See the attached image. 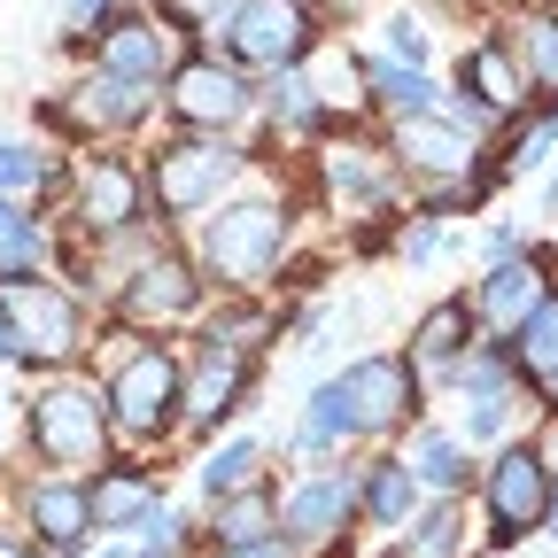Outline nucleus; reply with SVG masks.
Masks as SVG:
<instances>
[{
    "instance_id": "nucleus-1",
    "label": "nucleus",
    "mask_w": 558,
    "mask_h": 558,
    "mask_svg": "<svg viewBox=\"0 0 558 558\" xmlns=\"http://www.w3.org/2000/svg\"><path fill=\"white\" fill-rule=\"evenodd\" d=\"M202 271L218 279L226 295H256L264 279L279 271V256H288V209L248 194V202H226L218 218H202V241H194Z\"/></svg>"
},
{
    "instance_id": "nucleus-2",
    "label": "nucleus",
    "mask_w": 558,
    "mask_h": 558,
    "mask_svg": "<svg viewBox=\"0 0 558 558\" xmlns=\"http://www.w3.org/2000/svg\"><path fill=\"white\" fill-rule=\"evenodd\" d=\"M241 163L248 156L226 132H194V140H163L140 171H148V202L163 218H202V209H218V194L241 179Z\"/></svg>"
},
{
    "instance_id": "nucleus-3",
    "label": "nucleus",
    "mask_w": 558,
    "mask_h": 558,
    "mask_svg": "<svg viewBox=\"0 0 558 558\" xmlns=\"http://www.w3.org/2000/svg\"><path fill=\"white\" fill-rule=\"evenodd\" d=\"M24 435H32V450H39L47 465L86 473V465H101V450H109V403H101L94 388H78V380H54V388L32 396Z\"/></svg>"
},
{
    "instance_id": "nucleus-4",
    "label": "nucleus",
    "mask_w": 558,
    "mask_h": 558,
    "mask_svg": "<svg viewBox=\"0 0 558 558\" xmlns=\"http://www.w3.org/2000/svg\"><path fill=\"white\" fill-rule=\"evenodd\" d=\"M109 403V427L132 435V442H163L179 418H186V373L171 349H140V357H124V373L101 388Z\"/></svg>"
},
{
    "instance_id": "nucleus-5",
    "label": "nucleus",
    "mask_w": 558,
    "mask_h": 558,
    "mask_svg": "<svg viewBox=\"0 0 558 558\" xmlns=\"http://www.w3.org/2000/svg\"><path fill=\"white\" fill-rule=\"evenodd\" d=\"M218 32H226V54L241 70H271V78H279V70H303L311 47H318L303 0H241Z\"/></svg>"
},
{
    "instance_id": "nucleus-6",
    "label": "nucleus",
    "mask_w": 558,
    "mask_h": 558,
    "mask_svg": "<svg viewBox=\"0 0 558 558\" xmlns=\"http://www.w3.org/2000/svg\"><path fill=\"white\" fill-rule=\"evenodd\" d=\"M0 303H9V318H16L24 365H70L78 357L86 318H78V303H70L62 288H47V279H32V271H9L0 279Z\"/></svg>"
},
{
    "instance_id": "nucleus-7",
    "label": "nucleus",
    "mask_w": 558,
    "mask_h": 558,
    "mask_svg": "<svg viewBox=\"0 0 558 558\" xmlns=\"http://www.w3.org/2000/svg\"><path fill=\"white\" fill-rule=\"evenodd\" d=\"M163 101H171V117H179L186 132H233V124L256 109L241 62H218V54H186L171 78H163Z\"/></svg>"
},
{
    "instance_id": "nucleus-8",
    "label": "nucleus",
    "mask_w": 558,
    "mask_h": 558,
    "mask_svg": "<svg viewBox=\"0 0 558 558\" xmlns=\"http://www.w3.org/2000/svg\"><path fill=\"white\" fill-rule=\"evenodd\" d=\"M550 465H543V450H527V442H512L497 465H488V543H520L527 527H543V512H550Z\"/></svg>"
},
{
    "instance_id": "nucleus-9",
    "label": "nucleus",
    "mask_w": 558,
    "mask_h": 558,
    "mask_svg": "<svg viewBox=\"0 0 558 558\" xmlns=\"http://www.w3.org/2000/svg\"><path fill=\"white\" fill-rule=\"evenodd\" d=\"M171 39H179L171 16L132 9V16H109V24L94 32V62L109 70V78H124V86H156V78H171V70H179Z\"/></svg>"
},
{
    "instance_id": "nucleus-10",
    "label": "nucleus",
    "mask_w": 558,
    "mask_h": 558,
    "mask_svg": "<svg viewBox=\"0 0 558 558\" xmlns=\"http://www.w3.org/2000/svg\"><path fill=\"white\" fill-rule=\"evenodd\" d=\"M148 86H124V78H109V70L94 62V78H78V86H62L54 101H47V117L62 124V132H78V140H109V132H132L140 117H148Z\"/></svg>"
},
{
    "instance_id": "nucleus-11",
    "label": "nucleus",
    "mask_w": 558,
    "mask_h": 558,
    "mask_svg": "<svg viewBox=\"0 0 558 558\" xmlns=\"http://www.w3.org/2000/svg\"><path fill=\"white\" fill-rule=\"evenodd\" d=\"M333 388H341L349 418H357V442L403 427V411H411V365L403 357H357V365L333 373Z\"/></svg>"
},
{
    "instance_id": "nucleus-12",
    "label": "nucleus",
    "mask_w": 558,
    "mask_h": 558,
    "mask_svg": "<svg viewBox=\"0 0 558 558\" xmlns=\"http://www.w3.org/2000/svg\"><path fill=\"white\" fill-rule=\"evenodd\" d=\"M248 373H256V349H233V341H209L202 333V365L186 380V427L194 435H218V418H233L241 396H248Z\"/></svg>"
},
{
    "instance_id": "nucleus-13",
    "label": "nucleus",
    "mask_w": 558,
    "mask_h": 558,
    "mask_svg": "<svg viewBox=\"0 0 558 558\" xmlns=\"http://www.w3.org/2000/svg\"><path fill=\"white\" fill-rule=\"evenodd\" d=\"M388 148H396V163L427 171V179H465V171H473V132L450 124L442 109L396 117V124H388Z\"/></svg>"
},
{
    "instance_id": "nucleus-14",
    "label": "nucleus",
    "mask_w": 558,
    "mask_h": 558,
    "mask_svg": "<svg viewBox=\"0 0 558 558\" xmlns=\"http://www.w3.org/2000/svg\"><path fill=\"white\" fill-rule=\"evenodd\" d=\"M349 520H357V481H341V473L295 481L279 497V535L288 543H333V535H349Z\"/></svg>"
},
{
    "instance_id": "nucleus-15",
    "label": "nucleus",
    "mask_w": 558,
    "mask_h": 558,
    "mask_svg": "<svg viewBox=\"0 0 558 558\" xmlns=\"http://www.w3.org/2000/svg\"><path fill=\"white\" fill-rule=\"evenodd\" d=\"M194 303H202V279H194V264H179V256H148V264L124 279V295H117L124 326H171V318H186Z\"/></svg>"
},
{
    "instance_id": "nucleus-16",
    "label": "nucleus",
    "mask_w": 558,
    "mask_h": 558,
    "mask_svg": "<svg viewBox=\"0 0 558 558\" xmlns=\"http://www.w3.org/2000/svg\"><path fill=\"white\" fill-rule=\"evenodd\" d=\"M140 218H148V171L101 156V163L78 179V226H86V233H132Z\"/></svg>"
},
{
    "instance_id": "nucleus-17",
    "label": "nucleus",
    "mask_w": 558,
    "mask_h": 558,
    "mask_svg": "<svg viewBox=\"0 0 558 558\" xmlns=\"http://www.w3.org/2000/svg\"><path fill=\"white\" fill-rule=\"evenodd\" d=\"M473 326H481V318H473V303H465V295L435 303L427 318L411 326V349H403L411 380H418V373H427V380H435V373H442V380H458V365L473 357Z\"/></svg>"
},
{
    "instance_id": "nucleus-18",
    "label": "nucleus",
    "mask_w": 558,
    "mask_h": 558,
    "mask_svg": "<svg viewBox=\"0 0 558 558\" xmlns=\"http://www.w3.org/2000/svg\"><path fill=\"white\" fill-rule=\"evenodd\" d=\"M24 520L39 527V550H54V558L86 550V535H94V505H86V481L54 473V481L24 488Z\"/></svg>"
},
{
    "instance_id": "nucleus-19",
    "label": "nucleus",
    "mask_w": 558,
    "mask_h": 558,
    "mask_svg": "<svg viewBox=\"0 0 558 558\" xmlns=\"http://www.w3.org/2000/svg\"><path fill=\"white\" fill-rule=\"evenodd\" d=\"M543 279H550V256H497L488 279L473 288V318H488L497 333H512L535 303H543Z\"/></svg>"
},
{
    "instance_id": "nucleus-20",
    "label": "nucleus",
    "mask_w": 558,
    "mask_h": 558,
    "mask_svg": "<svg viewBox=\"0 0 558 558\" xmlns=\"http://www.w3.org/2000/svg\"><path fill=\"white\" fill-rule=\"evenodd\" d=\"M86 505H94V527L132 535L140 520H148V512L163 505V488H156V473H148V465H94Z\"/></svg>"
},
{
    "instance_id": "nucleus-21",
    "label": "nucleus",
    "mask_w": 558,
    "mask_h": 558,
    "mask_svg": "<svg viewBox=\"0 0 558 558\" xmlns=\"http://www.w3.org/2000/svg\"><path fill=\"white\" fill-rule=\"evenodd\" d=\"M505 54H512V70H520V86L558 94V16H550V9L512 16V24H505Z\"/></svg>"
},
{
    "instance_id": "nucleus-22",
    "label": "nucleus",
    "mask_w": 558,
    "mask_h": 558,
    "mask_svg": "<svg viewBox=\"0 0 558 558\" xmlns=\"http://www.w3.org/2000/svg\"><path fill=\"white\" fill-rule=\"evenodd\" d=\"M458 94H473V101H488V109H520V70H512V54H505V39H481V47H465L458 54Z\"/></svg>"
},
{
    "instance_id": "nucleus-23",
    "label": "nucleus",
    "mask_w": 558,
    "mask_h": 558,
    "mask_svg": "<svg viewBox=\"0 0 558 558\" xmlns=\"http://www.w3.org/2000/svg\"><path fill=\"white\" fill-rule=\"evenodd\" d=\"M357 512H365L373 527H403V520L418 512V473H411L403 458H373L365 481H357Z\"/></svg>"
},
{
    "instance_id": "nucleus-24",
    "label": "nucleus",
    "mask_w": 558,
    "mask_h": 558,
    "mask_svg": "<svg viewBox=\"0 0 558 558\" xmlns=\"http://www.w3.org/2000/svg\"><path fill=\"white\" fill-rule=\"evenodd\" d=\"M365 94L388 109V117H418V109H442V86L427 78L418 62H396V54H373L365 62Z\"/></svg>"
},
{
    "instance_id": "nucleus-25",
    "label": "nucleus",
    "mask_w": 558,
    "mask_h": 558,
    "mask_svg": "<svg viewBox=\"0 0 558 558\" xmlns=\"http://www.w3.org/2000/svg\"><path fill=\"white\" fill-rule=\"evenodd\" d=\"M271 527H279V497L264 481H248V488H233V497H218V527L209 535H218V550H233V543H264Z\"/></svg>"
},
{
    "instance_id": "nucleus-26",
    "label": "nucleus",
    "mask_w": 558,
    "mask_h": 558,
    "mask_svg": "<svg viewBox=\"0 0 558 558\" xmlns=\"http://www.w3.org/2000/svg\"><path fill=\"white\" fill-rule=\"evenodd\" d=\"M505 357H512V373H527V380H543V373L558 365V295H543V303L505 333Z\"/></svg>"
},
{
    "instance_id": "nucleus-27",
    "label": "nucleus",
    "mask_w": 558,
    "mask_h": 558,
    "mask_svg": "<svg viewBox=\"0 0 558 558\" xmlns=\"http://www.w3.org/2000/svg\"><path fill=\"white\" fill-rule=\"evenodd\" d=\"M411 473H418V488H435V497H450V488H465V450H458V435H450V427H418Z\"/></svg>"
},
{
    "instance_id": "nucleus-28",
    "label": "nucleus",
    "mask_w": 558,
    "mask_h": 558,
    "mask_svg": "<svg viewBox=\"0 0 558 558\" xmlns=\"http://www.w3.org/2000/svg\"><path fill=\"white\" fill-rule=\"evenodd\" d=\"M47 186H54V163L32 148V140L0 132V194H9V202H32V194H47Z\"/></svg>"
},
{
    "instance_id": "nucleus-29",
    "label": "nucleus",
    "mask_w": 558,
    "mask_h": 558,
    "mask_svg": "<svg viewBox=\"0 0 558 558\" xmlns=\"http://www.w3.org/2000/svg\"><path fill=\"white\" fill-rule=\"evenodd\" d=\"M458 543H465V527H458V505L450 497L427 505L418 520H403V558H458Z\"/></svg>"
},
{
    "instance_id": "nucleus-30",
    "label": "nucleus",
    "mask_w": 558,
    "mask_h": 558,
    "mask_svg": "<svg viewBox=\"0 0 558 558\" xmlns=\"http://www.w3.org/2000/svg\"><path fill=\"white\" fill-rule=\"evenodd\" d=\"M333 109L318 101V86L303 78V70H279V78H271V124L279 132H311V124H326Z\"/></svg>"
},
{
    "instance_id": "nucleus-31",
    "label": "nucleus",
    "mask_w": 558,
    "mask_h": 558,
    "mask_svg": "<svg viewBox=\"0 0 558 558\" xmlns=\"http://www.w3.org/2000/svg\"><path fill=\"white\" fill-rule=\"evenodd\" d=\"M248 481H264V442H226L202 458V497H233Z\"/></svg>"
},
{
    "instance_id": "nucleus-32",
    "label": "nucleus",
    "mask_w": 558,
    "mask_h": 558,
    "mask_svg": "<svg viewBox=\"0 0 558 558\" xmlns=\"http://www.w3.org/2000/svg\"><path fill=\"white\" fill-rule=\"evenodd\" d=\"M39 248H47V241H39V218H32L24 202L0 194V279H9V271H32Z\"/></svg>"
},
{
    "instance_id": "nucleus-33",
    "label": "nucleus",
    "mask_w": 558,
    "mask_h": 558,
    "mask_svg": "<svg viewBox=\"0 0 558 558\" xmlns=\"http://www.w3.org/2000/svg\"><path fill=\"white\" fill-rule=\"evenodd\" d=\"M326 179H333V194H349V202H365V209H380V202H388V179H380V171H365V163L349 156V148H333Z\"/></svg>"
},
{
    "instance_id": "nucleus-34",
    "label": "nucleus",
    "mask_w": 558,
    "mask_h": 558,
    "mask_svg": "<svg viewBox=\"0 0 558 558\" xmlns=\"http://www.w3.org/2000/svg\"><path fill=\"white\" fill-rule=\"evenodd\" d=\"M550 140H558V94L543 101V117H535V124H527V132L512 140V148H505V171H535V163H543V148H550Z\"/></svg>"
},
{
    "instance_id": "nucleus-35",
    "label": "nucleus",
    "mask_w": 558,
    "mask_h": 558,
    "mask_svg": "<svg viewBox=\"0 0 558 558\" xmlns=\"http://www.w3.org/2000/svg\"><path fill=\"white\" fill-rule=\"evenodd\" d=\"M233 9H241V0H163V16H171V24H202V32H218Z\"/></svg>"
},
{
    "instance_id": "nucleus-36",
    "label": "nucleus",
    "mask_w": 558,
    "mask_h": 558,
    "mask_svg": "<svg viewBox=\"0 0 558 558\" xmlns=\"http://www.w3.org/2000/svg\"><path fill=\"white\" fill-rule=\"evenodd\" d=\"M388 54L427 70V24H418V16H388Z\"/></svg>"
},
{
    "instance_id": "nucleus-37",
    "label": "nucleus",
    "mask_w": 558,
    "mask_h": 558,
    "mask_svg": "<svg viewBox=\"0 0 558 558\" xmlns=\"http://www.w3.org/2000/svg\"><path fill=\"white\" fill-rule=\"evenodd\" d=\"M109 24V0H62V39H94Z\"/></svg>"
},
{
    "instance_id": "nucleus-38",
    "label": "nucleus",
    "mask_w": 558,
    "mask_h": 558,
    "mask_svg": "<svg viewBox=\"0 0 558 558\" xmlns=\"http://www.w3.org/2000/svg\"><path fill=\"white\" fill-rule=\"evenodd\" d=\"M132 535H140V543H148V550H179V535H186V520H179L171 505H156V512H148V520H140Z\"/></svg>"
},
{
    "instance_id": "nucleus-39",
    "label": "nucleus",
    "mask_w": 558,
    "mask_h": 558,
    "mask_svg": "<svg viewBox=\"0 0 558 558\" xmlns=\"http://www.w3.org/2000/svg\"><path fill=\"white\" fill-rule=\"evenodd\" d=\"M435 248H442V226H435V218H418L411 241H403V264H435Z\"/></svg>"
},
{
    "instance_id": "nucleus-40",
    "label": "nucleus",
    "mask_w": 558,
    "mask_h": 558,
    "mask_svg": "<svg viewBox=\"0 0 558 558\" xmlns=\"http://www.w3.org/2000/svg\"><path fill=\"white\" fill-rule=\"evenodd\" d=\"M218 558H288V543L264 535V543H233V550H218Z\"/></svg>"
},
{
    "instance_id": "nucleus-41",
    "label": "nucleus",
    "mask_w": 558,
    "mask_h": 558,
    "mask_svg": "<svg viewBox=\"0 0 558 558\" xmlns=\"http://www.w3.org/2000/svg\"><path fill=\"white\" fill-rule=\"evenodd\" d=\"M0 357H24V349H16V318H9V303H0Z\"/></svg>"
},
{
    "instance_id": "nucleus-42",
    "label": "nucleus",
    "mask_w": 558,
    "mask_h": 558,
    "mask_svg": "<svg viewBox=\"0 0 558 558\" xmlns=\"http://www.w3.org/2000/svg\"><path fill=\"white\" fill-rule=\"evenodd\" d=\"M0 558H39V550H32L24 535H9V527H0Z\"/></svg>"
},
{
    "instance_id": "nucleus-43",
    "label": "nucleus",
    "mask_w": 558,
    "mask_h": 558,
    "mask_svg": "<svg viewBox=\"0 0 558 558\" xmlns=\"http://www.w3.org/2000/svg\"><path fill=\"white\" fill-rule=\"evenodd\" d=\"M543 396H550V411H558V365H550V373H543Z\"/></svg>"
},
{
    "instance_id": "nucleus-44",
    "label": "nucleus",
    "mask_w": 558,
    "mask_h": 558,
    "mask_svg": "<svg viewBox=\"0 0 558 558\" xmlns=\"http://www.w3.org/2000/svg\"><path fill=\"white\" fill-rule=\"evenodd\" d=\"M543 520H550V535H558V488H550V512H543Z\"/></svg>"
},
{
    "instance_id": "nucleus-45",
    "label": "nucleus",
    "mask_w": 558,
    "mask_h": 558,
    "mask_svg": "<svg viewBox=\"0 0 558 558\" xmlns=\"http://www.w3.org/2000/svg\"><path fill=\"white\" fill-rule=\"evenodd\" d=\"M550 209H558V179H550Z\"/></svg>"
},
{
    "instance_id": "nucleus-46",
    "label": "nucleus",
    "mask_w": 558,
    "mask_h": 558,
    "mask_svg": "<svg viewBox=\"0 0 558 558\" xmlns=\"http://www.w3.org/2000/svg\"><path fill=\"white\" fill-rule=\"evenodd\" d=\"M109 558H132V550H109Z\"/></svg>"
},
{
    "instance_id": "nucleus-47",
    "label": "nucleus",
    "mask_w": 558,
    "mask_h": 558,
    "mask_svg": "<svg viewBox=\"0 0 558 558\" xmlns=\"http://www.w3.org/2000/svg\"><path fill=\"white\" fill-rule=\"evenodd\" d=\"M550 481H558V465H550Z\"/></svg>"
}]
</instances>
